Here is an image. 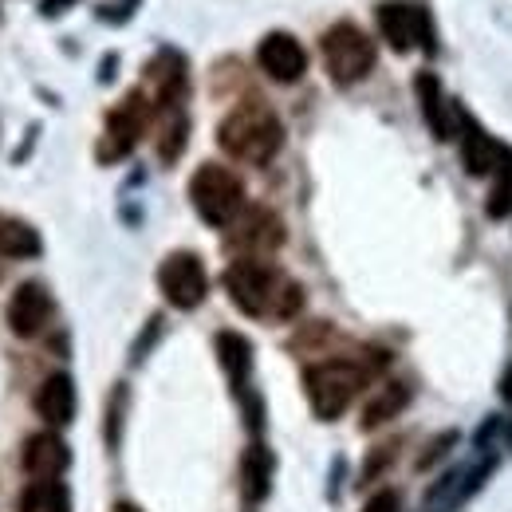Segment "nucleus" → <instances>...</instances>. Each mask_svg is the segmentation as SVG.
<instances>
[{
	"instance_id": "nucleus-1",
	"label": "nucleus",
	"mask_w": 512,
	"mask_h": 512,
	"mask_svg": "<svg viewBox=\"0 0 512 512\" xmlns=\"http://www.w3.org/2000/svg\"><path fill=\"white\" fill-rule=\"evenodd\" d=\"M221 284L229 300L253 320H292L304 308V288L292 276H284L276 264L256 256H237L225 268Z\"/></svg>"
},
{
	"instance_id": "nucleus-2",
	"label": "nucleus",
	"mask_w": 512,
	"mask_h": 512,
	"mask_svg": "<svg viewBox=\"0 0 512 512\" xmlns=\"http://www.w3.org/2000/svg\"><path fill=\"white\" fill-rule=\"evenodd\" d=\"M217 146L233 162L268 166L284 146V123L264 99H245L217 123Z\"/></svg>"
},
{
	"instance_id": "nucleus-3",
	"label": "nucleus",
	"mask_w": 512,
	"mask_h": 512,
	"mask_svg": "<svg viewBox=\"0 0 512 512\" xmlns=\"http://www.w3.org/2000/svg\"><path fill=\"white\" fill-rule=\"evenodd\" d=\"M190 201L193 213L213 225V229H229L249 205H245V182L221 166V162H201L190 178Z\"/></svg>"
},
{
	"instance_id": "nucleus-4",
	"label": "nucleus",
	"mask_w": 512,
	"mask_h": 512,
	"mask_svg": "<svg viewBox=\"0 0 512 512\" xmlns=\"http://www.w3.org/2000/svg\"><path fill=\"white\" fill-rule=\"evenodd\" d=\"M367 386V367L351 359H323L304 371V394L316 410V418L335 422Z\"/></svg>"
},
{
	"instance_id": "nucleus-5",
	"label": "nucleus",
	"mask_w": 512,
	"mask_h": 512,
	"mask_svg": "<svg viewBox=\"0 0 512 512\" xmlns=\"http://www.w3.org/2000/svg\"><path fill=\"white\" fill-rule=\"evenodd\" d=\"M320 52H323V67H327L331 83H339V87L363 83V79L375 71V64H379L375 40H371L359 24H351V20H339V24H331V28L323 32Z\"/></svg>"
},
{
	"instance_id": "nucleus-6",
	"label": "nucleus",
	"mask_w": 512,
	"mask_h": 512,
	"mask_svg": "<svg viewBox=\"0 0 512 512\" xmlns=\"http://www.w3.org/2000/svg\"><path fill=\"white\" fill-rule=\"evenodd\" d=\"M375 20H379V32L383 40L402 56L410 48H422V52H438V32H434V16L422 0H383L375 8Z\"/></svg>"
},
{
	"instance_id": "nucleus-7",
	"label": "nucleus",
	"mask_w": 512,
	"mask_h": 512,
	"mask_svg": "<svg viewBox=\"0 0 512 512\" xmlns=\"http://www.w3.org/2000/svg\"><path fill=\"white\" fill-rule=\"evenodd\" d=\"M150 119H154V103H150L146 87L127 91L123 103L107 115V127H103V138H99V146H95V158H99L103 166L123 162L130 150L142 142V134H146V123H150Z\"/></svg>"
},
{
	"instance_id": "nucleus-8",
	"label": "nucleus",
	"mask_w": 512,
	"mask_h": 512,
	"mask_svg": "<svg viewBox=\"0 0 512 512\" xmlns=\"http://www.w3.org/2000/svg\"><path fill=\"white\" fill-rule=\"evenodd\" d=\"M158 292H162L166 304L178 308V312L201 308L205 296H209V276H205L201 256L190 253V249H178V253L166 256V260L158 264Z\"/></svg>"
},
{
	"instance_id": "nucleus-9",
	"label": "nucleus",
	"mask_w": 512,
	"mask_h": 512,
	"mask_svg": "<svg viewBox=\"0 0 512 512\" xmlns=\"http://www.w3.org/2000/svg\"><path fill=\"white\" fill-rule=\"evenodd\" d=\"M217 359L229 375V383L241 398V410L249 418V430L260 434V418H264V406H260V394L253 390V343L241 335V331H221L217 335Z\"/></svg>"
},
{
	"instance_id": "nucleus-10",
	"label": "nucleus",
	"mask_w": 512,
	"mask_h": 512,
	"mask_svg": "<svg viewBox=\"0 0 512 512\" xmlns=\"http://www.w3.org/2000/svg\"><path fill=\"white\" fill-rule=\"evenodd\" d=\"M4 320H8V331H12L16 339H36V335L48 327V320H52V292H48L40 280L16 284V292L8 296Z\"/></svg>"
},
{
	"instance_id": "nucleus-11",
	"label": "nucleus",
	"mask_w": 512,
	"mask_h": 512,
	"mask_svg": "<svg viewBox=\"0 0 512 512\" xmlns=\"http://www.w3.org/2000/svg\"><path fill=\"white\" fill-rule=\"evenodd\" d=\"M229 229H233V233H229V245L241 249V256L264 260V256L276 253V249L284 245V221H280L272 209H260V205L245 209Z\"/></svg>"
},
{
	"instance_id": "nucleus-12",
	"label": "nucleus",
	"mask_w": 512,
	"mask_h": 512,
	"mask_svg": "<svg viewBox=\"0 0 512 512\" xmlns=\"http://www.w3.org/2000/svg\"><path fill=\"white\" fill-rule=\"evenodd\" d=\"M256 64L272 83H296L308 71V52L292 32L276 28V32H264V40L256 44Z\"/></svg>"
},
{
	"instance_id": "nucleus-13",
	"label": "nucleus",
	"mask_w": 512,
	"mask_h": 512,
	"mask_svg": "<svg viewBox=\"0 0 512 512\" xmlns=\"http://www.w3.org/2000/svg\"><path fill=\"white\" fill-rule=\"evenodd\" d=\"M20 465H24V473H28L32 481H56V477H64L67 465H71V449H67V442L60 434L40 430V434H32V438L24 442Z\"/></svg>"
},
{
	"instance_id": "nucleus-14",
	"label": "nucleus",
	"mask_w": 512,
	"mask_h": 512,
	"mask_svg": "<svg viewBox=\"0 0 512 512\" xmlns=\"http://www.w3.org/2000/svg\"><path fill=\"white\" fill-rule=\"evenodd\" d=\"M414 95H418V103H422V119H426L430 134L442 138V142H449V138H453L457 107H449L446 103V95H442V79H438L434 71H418V79H414Z\"/></svg>"
},
{
	"instance_id": "nucleus-15",
	"label": "nucleus",
	"mask_w": 512,
	"mask_h": 512,
	"mask_svg": "<svg viewBox=\"0 0 512 512\" xmlns=\"http://www.w3.org/2000/svg\"><path fill=\"white\" fill-rule=\"evenodd\" d=\"M32 406H36V414H40L48 426H67V422L75 418V379L64 375V371L48 375L44 383L36 386Z\"/></svg>"
},
{
	"instance_id": "nucleus-16",
	"label": "nucleus",
	"mask_w": 512,
	"mask_h": 512,
	"mask_svg": "<svg viewBox=\"0 0 512 512\" xmlns=\"http://www.w3.org/2000/svg\"><path fill=\"white\" fill-rule=\"evenodd\" d=\"M489 477V465H477V469H465V465H457V469H449L442 481H434V489L426 493V505L422 512H449L457 509L481 481Z\"/></svg>"
},
{
	"instance_id": "nucleus-17",
	"label": "nucleus",
	"mask_w": 512,
	"mask_h": 512,
	"mask_svg": "<svg viewBox=\"0 0 512 512\" xmlns=\"http://www.w3.org/2000/svg\"><path fill=\"white\" fill-rule=\"evenodd\" d=\"M457 123H461V154H465L469 174H493L505 146H497V142L481 130V123H477L473 115H465V111H457Z\"/></svg>"
},
{
	"instance_id": "nucleus-18",
	"label": "nucleus",
	"mask_w": 512,
	"mask_h": 512,
	"mask_svg": "<svg viewBox=\"0 0 512 512\" xmlns=\"http://www.w3.org/2000/svg\"><path fill=\"white\" fill-rule=\"evenodd\" d=\"M40 253H44V237L36 233V225L16 213H0V256L4 260H36Z\"/></svg>"
},
{
	"instance_id": "nucleus-19",
	"label": "nucleus",
	"mask_w": 512,
	"mask_h": 512,
	"mask_svg": "<svg viewBox=\"0 0 512 512\" xmlns=\"http://www.w3.org/2000/svg\"><path fill=\"white\" fill-rule=\"evenodd\" d=\"M406 402H410V386L398 383V379H386L379 383L371 394H367V402H363V430H379L383 422L390 418H398L402 410H406Z\"/></svg>"
},
{
	"instance_id": "nucleus-20",
	"label": "nucleus",
	"mask_w": 512,
	"mask_h": 512,
	"mask_svg": "<svg viewBox=\"0 0 512 512\" xmlns=\"http://www.w3.org/2000/svg\"><path fill=\"white\" fill-rule=\"evenodd\" d=\"M268 489H272V453L260 442H253L241 457V493L249 505H260L268 497Z\"/></svg>"
},
{
	"instance_id": "nucleus-21",
	"label": "nucleus",
	"mask_w": 512,
	"mask_h": 512,
	"mask_svg": "<svg viewBox=\"0 0 512 512\" xmlns=\"http://www.w3.org/2000/svg\"><path fill=\"white\" fill-rule=\"evenodd\" d=\"M20 512H71V493L60 477L56 481H32L20 493Z\"/></svg>"
},
{
	"instance_id": "nucleus-22",
	"label": "nucleus",
	"mask_w": 512,
	"mask_h": 512,
	"mask_svg": "<svg viewBox=\"0 0 512 512\" xmlns=\"http://www.w3.org/2000/svg\"><path fill=\"white\" fill-rule=\"evenodd\" d=\"M158 158L170 166L182 158L186 142H190V115H170V119H158Z\"/></svg>"
},
{
	"instance_id": "nucleus-23",
	"label": "nucleus",
	"mask_w": 512,
	"mask_h": 512,
	"mask_svg": "<svg viewBox=\"0 0 512 512\" xmlns=\"http://www.w3.org/2000/svg\"><path fill=\"white\" fill-rule=\"evenodd\" d=\"M489 217H505L512 209V150H501V162L493 170V193H489Z\"/></svg>"
},
{
	"instance_id": "nucleus-24",
	"label": "nucleus",
	"mask_w": 512,
	"mask_h": 512,
	"mask_svg": "<svg viewBox=\"0 0 512 512\" xmlns=\"http://www.w3.org/2000/svg\"><path fill=\"white\" fill-rule=\"evenodd\" d=\"M123 410H127V383L115 386V394H111V406H107V418H111V426H107V442H111V446H119V430H123Z\"/></svg>"
},
{
	"instance_id": "nucleus-25",
	"label": "nucleus",
	"mask_w": 512,
	"mask_h": 512,
	"mask_svg": "<svg viewBox=\"0 0 512 512\" xmlns=\"http://www.w3.org/2000/svg\"><path fill=\"white\" fill-rule=\"evenodd\" d=\"M134 8H138V0H123V4H103L99 8V20H111V24H123L134 16Z\"/></svg>"
},
{
	"instance_id": "nucleus-26",
	"label": "nucleus",
	"mask_w": 512,
	"mask_h": 512,
	"mask_svg": "<svg viewBox=\"0 0 512 512\" xmlns=\"http://www.w3.org/2000/svg\"><path fill=\"white\" fill-rule=\"evenodd\" d=\"M363 512H402V501H398V493L383 489V493H375V497L363 505Z\"/></svg>"
},
{
	"instance_id": "nucleus-27",
	"label": "nucleus",
	"mask_w": 512,
	"mask_h": 512,
	"mask_svg": "<svg viewBox=\"0 0 512 512\" xmlns=\"http://www.w3.org/2000/svg\"><path fill=\"white\" fill-rule=\"evenodd\" d=\"M79 0H40V16H64L67 8H75Z\"/></svg>"
},
{
	"instance_id": "nucleus-28",
	"label": "nucleus",
	"mask_w": 512,
	"mask_h": 512,
	"mask_svg": "<svg viewBox=\"0 0 512 512\" xmlns=\"http://www.w3.org/2000/svg\"><path fill=\"white\" fill-rule=\"evenodd\" d=\"M111 512H142V509H134V505H115Z\"/></svg>"
},
{
	"instance_id": "nucleus-29",
	"label": "nucleus",
	"mask_w": 512,
	"mask_h": 512,
	"mask_svg": "<svg viewBox=\"0 0 512 512\" xmlns=\"http://www.w3.org/2000/svg\"><path fill=\"white\" fill-rule=\"evenodd\" d=\"M509 449H512V422H509Z\"/></svg>"
}]
</instances>
